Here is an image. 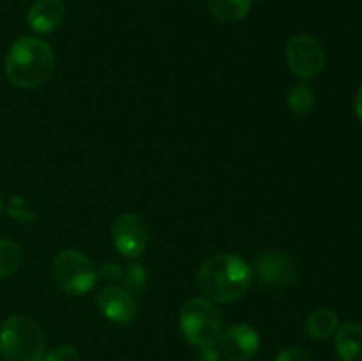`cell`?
Instances as JSON below:
<instances>
[{
	"mask_svg": "<svg viewBox=\"0 0 362 361\" xmlns=\"http://www.w3.org/2000/svg\"><path fill=\"white\" fill-rule=\"evenodd\" d=\"M53 276L60 289L73 296L87 294L98 282V271L92 260L78 250H62L57 255Z\"/></svg>",
	"mask_w": 362,
	"mask_h": 361,
	"instance_id": "5b68a950",
	"label": "cell"
},
{
	"mask_svg": "<svg viewBox=\"0 0 362 361\" xmlns=\"http://www.w3.org/2000/svg\"><path fill=\"white\" fill-rule=\"evenodd\" d=\"M119 285L129 290L133 296L144 294L145 287H147V271H145L144 265L136 264V262H131V264L120 268Z\"/></svg>",
	"mask_w": 362,
	"mask_h": 361,
	"instance_id": "9a60e30c",
	"label": "cell"
},
{
	"mask_svg": "<svg viewBox=\"0 0 362 361\" xmlns=\"http://www.w3.org/2000/svg\"><path fill=\"white\" fill-rule=\"evenodd\" d=\"M219 360H221V354H219V350H216L214 345L200 347L197 357H194V361H219Z\"/></svg>",
	"mask_w": 362,
	"mask_h": 361,
	"instance_id": "ffe728a7",
	"label": "cell"
},
{
	"mask_svg": "<svg viewBox=\"0 0 362 361\" xmlns=\"http://www.w3.org/2000/svg\"><path fill=\"white\" fill-rule=\"evenodd\" d=\"M286 62L290 71L303 80H311L324 71L327 57L320 42L311 35H293L286 45Z\"/></svg>",
	"mask_w": 362,
	"mask_h": 361,
	"instance_id": "8992f818",
	"label": "cell"
},
{
	"mask_svg": "<svg viewBox=\"0 0 362 361\" xmlns=\"http://www.w3.org/2000/svg\"><path fill=\"white\" fill-rule=\"evenodd\" d=\"M251 268L233 253H218L204 262L198 273V287L212 303H233L247 292Z\"/></svg>",
	"mask_w": 362,
	"mask_h": 361,
	"instance_id": "6da1fadb",
	"label": "cell"
},
{
	"mask_svg": "<svg viewBox=\"0 0 362 361\" xmlns=\"http://www.w3.org/2000/svg\"><path fill=\"white\" fill-rule=\"evenodd\" d=\"M334 347L341 361H362V324H343L336 331Z\"/></svg>",
	"mask_w": 362,
	"mask_h": 361,
	"instance_id": "7c38bea8",
	"label": "cell"
},
{
	"mask_svg": "<svg viewBox=\"0 0 362 361\" xmlns=\"http://www.w3.org/2000/svg\"><path fill=\"white\" fill-rule=\"evenodd\" d=\"M99 310L115 324H129L136 317V299L120 285H106L98 296Z\"/></svg>",
	"mask_w": 362,
	"mask_h": 361,
	"instance_id": "30bf717a",
	"label": "cell"
},
{
	"mask_svg": "<svg viewBox=\"0 0 362 361\" xmlns=\"http://www.w3.org/2000/svg\"><path fill=\"white\" fill-rule=\"evenodd\" d=\"M218 343L219 354L228 361H247L260 349V336L251 326L237 324L223 331Z\"/></svg>",
	"mask_w": 362,
	"mask_h": 361,
	"instance_id": "9c48e42d",
	"label": "cell"
},
{
	"mask_svg": "<svg viewBox=\"0 0 362 361\" xmlns=\"http://www.w3.org/2000/svg\"><path fill=\"white\" fill-rule=\"evenodd\" d=\"M64 16V0H35L27 13V23L37 34H49L62 23Z\"/></svg>",
	"mask_w": 362,
	"mask_h": 361,
	"instance_id": "8fae6325",
	"label": "cell"
},
{
	"mask_svg": "<svg viewBox=\"0 0 362 361\" xmlns=\"http://www.w3.org/2000/svg\"><path fill=\"white\" fill-rule=\"evenodd\" d=\"M41 361H80L78 350L71 345H59L53 350H49Z\"/></svg>",
	"mask_w": 362,
	"mask_h": 361,
	"instance_id": "ac0fdd59",
	"label": "cell"
},
{
	"mask_svg": "<svg viewBox=\"0 0 362 361\" xmlns=\"http://www.w3.org/2000/svg\"><path fill=\"white\" fill-rule=\"evenodd\" d=\"M339 319L331 308H318L306 317V335L313 340H325L338 331Z\"/></svg>",
	"mask_w": 362,
	"mask_h": 361,
	"instance_id": "4fadbf2b",
	"label": "cell"
},
{
	"mask_svg": "<svg viewBox=\"0 0 362 361\" xmlns=\"http://www.w3.org/2000/svg\"><path fill=\"white\" fill-rule=\"evenodd\" d=\"M315 101V91L308 84H297L290 88L288 106L297 115H308L313 110Z\"/></svg>",
	"mask_w": 362,
	"mask_h": 361,
	"instance_id": "e0dca14e",
	"label": "cell"
},
{
	"mask_svg": "<svg viewBox=\"0 0 362 361\" xmlns=\"http://www.w3.org/2000/svg\"><path fill=\"white\" fill-rule=\"evenodd\" d=\"M0 353L6 361H41L42 329L25 315H11L0 326Z\"/></svg>",
	"mask_w": 362,
	"mask_h": 361,
	"instance_id": "3957f363",
	"label": "cell"
},
{
	"mask_svg": "<svg viewBox=\"0 0 362 361\" xmlns=\"http://www.w3.org/2000/svg\"><path fill=\"white\" fill-rule=\"evenodd\" d=\"M276 361H311V356L300 347H288L276 356Z\"/></svg>",
	"mask_w": 362,
	"mask_h": 361,
	"instance_id": "d6986e66",
	"label": "cell"
},
{
	"mask_svg": "<svg viewBox=\"0 0 362 361\" xmlns=\"http://www.w3.org/2000/svg\"><path fill=\"white\" fill-rule=\"evenodd\" d=\"M211 13L223 23L244 20L251 9V0H207Z\"/></svg>",
	"mask_w": 362,
	"mask_h": 361,
	"instance_id": "5bb4252c",
	"label": "cell"
},
{
	"mask_svg": "<svg viewBox=\"0 0 362 361\" xmlns=\"http://www.w3.org/2000/svg\"><path fill=\"white\" fill-rule=\"evenodd\" d=\"M23 251L18 243L0 237V278H7L20 268Z\"/></svg>",
	"mask_w": 362,
	"mask_h": 361,
	"instance_id": "2e32d148",
	"label": "cell"
},
{
	"mask_svg": "<svg viewBox=\"0 0 362 361\" xmlns=\"http://www.w3.org/2000/svg\"><path fill=\"white\" fill-rule=\"evenodd\" d=\"M255 273L262 285L271 289H285L297 278L296 264L279 251H264L255 260Z\"/></svg>",
	"mask_w": 362,
	"mask_h": 361,
	"instance_id": "ba28073f",
	"label": "cell"
},
{
	"mask_svg": "<svg viewBox=\"0 0 362 361\" xmlns=\"http://www.w3.org/2000/svg\"><path fill=\"white\" fill-rule=\"evenodd\" d=\"M112 241L122 257H140L148 243L147 223L136 212L120 214L112 227Z\"/></svg>",
	"mask_w": 362,
	"mask_h": 361,
	"instance_id": "52a82bcc",
	"label": "cell"
},
{
	"mask_svg": "<svg viewBox=\"0 0 362 361\" xmlns=\"http://www.w3.org/2000/svg\"><path fill=\"white\" fill-rule=\"evenodd\" d=\"M354 108H356L357 117H359V119L362 120V85H361V88H359V91H357V94H356V101H354Z\"/></svg>",
	"mask_w": 362,
	"mask_h": 361,
	"instance_id": "44dd1931",
	"label": "cell"
},
{
	"mask_svg": "<svg viewBox=\"0 0 362 361\" xmlns=\"http://www.w3.org/2000/svg\"><path fill=\"white\" fill-rule=\"evenodd\" d=\"M55 69V53L46 41L23 35L11 45L6 57V76L20 88L45 84Z\"/></svg>",
	"mask_w": 362,
	"mask_h": 361,
	"instance_id": "7a4b0ae2",
	"label": "cell"
},
{
	"mask_svg": "<svg viewBox=\"0 0 362 361\" xmlns=\"http://www.w3.org/2000/svg\"><path fill=\"white\" fill-rule=\"evenodd\" d=\"M179 326L187 342L197 347H207L218 343L223 333V317L212 301L193 297L180 308Z\"/></svg>",
	"mask_w": 362,
	"mask_h": 361,
	"instance_id": "277c9868",
	"label": "cell"
}]
</instances>
